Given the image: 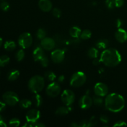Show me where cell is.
Segmentation results:
<instances>
[{
    "label": "cell",
    "instance_id": "cell-22",
    "mask_svg": "<svg viewBox=\"0 0 127 127\" xmlns=\"http://www.w3.org/2000/svg\"><path fill=\"white\" fill-rule=\"evenodd\" d=\"M88 55L91 58H97L99 56V50L97 48L91 47L88 51Z\"/></svg>",
    "mask_w": 127,
    "mask_h": 127
},
{
    "label": "cell",
    "instance_id": "cell-3",
    "mask_svg": "<svg viewBox=\"0 0 127 127\" xmlns=\"http://www.w3.org/2000/svg\"><path fill=\"white\" fill-rule=\"evenodd\" d=\"M45 86V79L39 75H35L31 78L28 82V88L30 91L34 94L39 93Z\"/></svg>",
    "mask_w": 127,
    "mask_h": 127
},
{
    "label": "cell",
    "instance_id": "cell-29",
    "mask_svg": "<svg viewBox=\"0 0 127 127\" xmlns=\"http://www.w3.org/2000/svg\"><path fill=\"white\" fill-rule=\"evenodd\" d=\"M93 102L97 106H100L104 103V100L102 99V97H100L95 95V96L93 97Z\"/></svg>",
    "mask_w": 127,
    "mask_h": 127
},
{
    "label": "cell",
    "instance_id": "cell-5",
    "mask_svg": "<svg viewBox=\"0 0 127 127\" xmlns=\"http://www.w3.org/2000/svg\"><path fill=\"white\" fill-rule=\"evenodd\" d=\"M2 100L9 106H14L19 102V96L15 92L9 91L4 93L2 95Z\"/></svg>",
    "mask_w": 127,
    "mask_h": 127
},
{
    "label": "cell",
    "instance_id": "cell-28",
    "mask_svg": "<svg viewBox=\"0 0 127 127\" xmlns=\"http://www.w3.org/2000/svg\"><path fill=\"white\" fill-rule=\"evenodd\" d=\"M44 77L45 79H47V80L51 82L53 81L55 79V78H57L56 74L53 71H50L46 72L44 74Z\"/></svg>",
    "mask_w": 127,
    "mask_h": 127
},
{
    "label": "cell",
    "instance_id": "cell-39",
    "mask_svg": "<svg viewBox=\"0 0 127 127\" xmlns=\"http://www.w3.org/2000/svg\"><path fill=\"white\" fill-rule=\"evenodd\" d=\"M101 63H102L101 60H100V59H99V58H98V57L97 58H93V64H94V66H99Z\"/></svg>",
    "mask_w": 127,
    "mask_h": 127
},
{
    "label": "cell",
    "instance_id": "cell-4",
    "mask_svg": "<svg viewBox=\"0 0 127 127\" xmlns=\"http://www.w3.org/2000/svg\"><path fill=\"white\" fill-rule=\"evenodd\" d=\"M86 79V76L83 72L77 71L71 76L69 83L72 87L79 88L85 84Z\"/></svg>",
    "mask_w": 127,
    "mask_h": 127
},
{
    "label": "cell",
    "instance_id": "cell-20",
    "mask_svg": "<svg viewBox=\"0 0 127 127\" xmlns=\"http://www.w3.org/2000/svg\"><path fill=\"white\" fill-rule=\"evenodd\" d=\"M32 102L34 104L35 106L39 107L43 104V98L41 96V95H40L38 93H37V94H35V95L32 97Z\"/></svg>",
    "mask_w": 127,
    "mask_h": 127
},
{
    "label": "cell",
    "instance_id": "cell-18",
    "mask_svg": "<svg viewBox=\"0 0 127 127\" xmlns=\"http://www.w3.org/2000/svg\"><path fill=\"white\" fill-rule=\"evenodd\" d=\"M69 111L70 110L68 106H61L57 108L55 110V114L58 116H65L69 112Z\"/></svg>",
    "mask_w": 127,
    "mask_h": 127
},
{
    "label": "cell",
    "instance_id": "cell-26",
    "mask_svg": "<svg viewBox=\"0 0 127 127\" xmlns=\"http://www.w3.org/2000/svg\"><path fill=\"white\" fill-rule=\"evenodd\" d=\"M10 58L7 55H2L0 57V67H4L9 64Z\"/></svg>",
    "mask_w": 127,
    "mask_h": 127
},
{
    "label": "cell",
    "instance_id": "cell-25",
    "mask_svg": "<svg viewBox=\"0 0 127 127\" xmlns=\"http://www.w3.org/2000/svg\"><path fill=\"white\" fill-rule=\"evenodd\" d=\"M92 36V32L89 29H85L81 32V33L80 35V38L82 40H86L89 39Z\"/></svg>",
    "mask_w": 127,
    "mask_h": 127
},
{
    "label": "cell",
    "instance_id": "cell-6",
    "mask_svg": "<svg viewBox=\"0 0 127 127\" xmlns=\"http://www.w3.org/2000/svg\"><path fill=\"white\" fill-rule=\"evenodd\" d=\"M33 43V37L29 32H24L19 35L18 38L19 45L23 49L29 48Z\"/></svg>",
    "mask_w": 127,
    "mask_h": 127
},
{
    "label": "cell",
    "instance_id": "cell-35",
    "mask_svg": "<svg viewBox=\"0 0 127 127\" xmlns=\"http://www.w3.org/2000/svg\"><path fill=\"white\" fill-rule=\"evenodd\" d=\"M105 4H106L107 8L110 9H112L115 7L114 0H107L105 2Z\"/></svg>",
    "mask_w": 127,
    "mask_h": 127
},
{
    "label": "cell",
    "instance_id": "cell-33",
    "mask_svg": "<svg viewBox=\"0 0 127 127\" xmlns=\"http://www.w3.org/2000/svg\"><path fill=\"white\" fill-rule=\"evenodd\" d=\"M40 62L41 65L43 67H47L48 66V64H49V60H48V58L47 56L45 55L41 60H40Z\"/></svg>",
    "mask_w": 127,
    "mask_h": 127
},
{
    "label": "cell",
    "instance_id": "cell-9",
    "mask_svg": "<svg viewBox=\"0 0 127 127\" xmlns=\"http://www.w3.org/2000/svg\"><path fill=\"white\" fill-rule=\"evenodd\" d=\"M94 92L96 95L104 97L109 93V88L105 83H97L94 86Z\"/></svg>",
    "mask_w": 127,
    "mask_h": 127
},
{
    "label": "cell",
    "instance_id": "cell-11",
    "mask_svg": "<svg viewBox=\"0 0 127 127\" xmlns=\"http://www.w3.org/2000/svg\"><path fill=\"white\" fill-rule=\"evenodd\" d=\"M40 117V112L36 109H32L29 110L26 115V119L27 122L35 123Z\"/></svg>",
    "mask_w": 127,
    "mask_h": 127
},
{
    "label": "cell",
    "instance_id": "cell-8",
    "mask_svg": "<svg viewBox=\"0 0 127 127\" xmlns=\"http://www.w3.org/2000/svg\"><path fill=\"white\" fill-rule=\"evenodd\" d=\"M61 93V88L58 83L52 81L46 88V94L51 98L57 97Z\"/></svg>",
    "mask_w": 127,
    "mask_h": 127
},
{
    "label": "cell",
    "instance_id": "cell-14",
    "mask_svg": "<svg viewBox=\"0 0 127 127\" xmlns=\"http://www.w3.org/2000/svg\"><path fill=\"white\" fill-rule=\"evenodd\" d=\"M115 39L120 43H124L127 40V32L122 28H118L115 33Z\"/></svg>",
    "mask_w": 127,
    "mask_h": 127
},
{
    "label": "cell",
    "instance_id": "cell-24",
    "mask_svg": "<svg viewBox=\"0 0 127 127\" xmlns=\"http://www.w3.org/2000/svg\"><path fill=\"white\" fill-rule=\"evenodd\" d=\"M32 104V102L27 99H22L19 101V105L22 109H28L31 107Z\"/></svg>",
    "mask_w": 127,
    "mask_h": 127
},
{
    "label": "cell",
    "instance_id": "cell-46",
    "mask_svg": "<svg viewBox=\"0 0 127 127\" xmlns=\"http://www.w3.org/2000/svg\"><path fill=\"white\" fill-rule=\"evenodd\" d=\"M4 120V119H3V117H2V115H0V120Z\"/></svg>",
    "mask_w": 127,
    "mask_h": 127
},
{
    "label": "cell",
    "instance_id": "cell-21",
    "mask_svg": "<svg viewBox=\"0 0 127 127\" xmlns=\"http://www.w3.org/2000/svg\"><path fill=\"white\" fill-rule=\"evenodd\" d=\"M4 47L6 50L11 52V51H13L16 48V44L14 41L7 40L4 43Z\"/></svg>",
    "mask_w": 127,
    "mask_h": 127
},
{
    "label": "cell",
    "instance_id": "cell-40",
    "mask_svg": "<svg viewBox=\"0 0 127 127\" xmlns=\"http://www.w3.org/2000/svg\"><path fill=\"white\" fill-rule=\"evenodd\" d=\"M6 104L4 102H1L0 101V112H2L5 109H6Z\"/></svg>",
    "mask_w": 127,
    "mask_h": 127
},
{
    "label": "cell",
    "instance_id": "cell-36",
    "mask_svg": "<svg viewBox=\"0 0 127 127\" xmlns=\"http://www.w3.org/2000/svg\"><path fill=\"white\" fill-rule=\"evenodd\" d=\"M100 120L103 124H107L109 122V119L107 115H102L100 117Z\"/></svg>",
    "mask_w": 127,
    "mask_h": 127
},
{
    "label": "cell",
    "instance_id": "cell-44",
    "mask_svg": "<svg viewBox=\"0 0 127 127\" xmlns=\"http://www.w3.org/2000/svg\"><path fill=\"white\" fill-rule=\"evenodd\" d=\"M7 124L4 122V120H0V127H6Z\"/></svg>",
    "mask_w": 127,
    "mask_h": 127
},
{
    "label": "cell",
    "instance_id": "cell-23",
    "mask_svg": "<svg viewBox=\"0 0 127 127\" xmlns=\"http://www.w3.org/2000/svg\"><path fill=\"white\" fill-rule=\"evenodd\" d=\"M109 45V41L107 39H101L96 43L97 48L99 49H106Z\"/></svg>",
    "mask_w": 127,
    "mask_h": 127
},
{
    "label": "cell",
    "instance_id": "cell-27",
    "mask_svg": "<svg viewBox=\"0 0 127 127\" xmlns=\"http://www.w3.org/2000/svg\"><path fill=\"white\" fill-rule=\"evenodd\" d=\"M36 36H37V38L39 40H42L46 37L47 36V32L43 28H40L37 30V33H36Z\"/></svg>",
    "mask_w": 127,
    "mask_h": 127
},
{
    "label": "cell",
    "instance_id": "cell-37",
    "mask_svg": "<svg viewBox=\"0 0 127 127\" xmlns=\"http://www.w3.org/2000/svg\"><path fill=\"white\" fill-rule=\"evenodd\" d=\"M127 124L125 122L122 121V120H120V121H118L117 122H115V124L113 125V127H124V126H127Z\"/></svg>",
    "mask_w": 127,
    "mask_h": 127
},
{
    "label": "cell",
    "instance_id": "cell-38",
    "mask_svg": "<svg viewBox=\"0 0 127 127\" xmlns=\"http://www.w3.org/2000/svg\"><path fill=\"white\" fill-rule=\"evenodd\" d=\"M116 7H120L124 5V0H114Z\"/></svg>",
    "mask_w": 127,
    "mask_h": 127
},
{
    "label": "cell",
    "instance_id": "cell-17",
    "mask_svg": "<svg viewBox=\"0 0 127 127\" xmlns=\"http://www.w3.org/2000/svg\"><path fill=\"white\" fill-rule=\"evenodd\" d=\"M81 30L78 26H73L69 30V33L71 37L73 38H78L80 37Z\"/></svg>",
    "mask_w": 127,
    "mask_h": 127
},
{
    "label": "cell",
    "instance_id": "cell-19",
    "mask_svg": "<svg viewBox=\"0 0 127 127\" xmlns=\"http://www.w3.org/2000/svg\"><path fill=\"white\" fill-rule=\"evenodd\" d=\"M20 75V72L17 69H12L7 73V79L10 81H14L17 79Z\"/></svg>",
    "mask_w": 127,
    "mask_h": 127
},
{
    "label": "cell",
    "instance_id": "cell-7",
    "mask_svg": "<svg viewBox=\"0 0 127 127\" xmlns=\"http://www.w3.org/2000/svg\"><path fill=\"white\" fill-rule=\"evenodd\" d=\"M75 100V94L71 89H65L61 94V100L66 106H71Z\"/></svg>",
    "mask_w": 127,
    "mask_h": 127
},
{
    "label": "cell",
    "instance_id": "cell-2",
    "mask_svg": "<svg viewBox=\"0 0 127 127\" xmlns=\"http://www.w3.org/2000/svg\"><path fill=\"white\" fill-rule=\"evenodd\" d=\"M100 59L104 65L113 68L120 64L122 61V56L117 49L109 48L103 51L100 55Z\"/></svg>",
    "mask_w": 127,
    "mask_h": 127
},
{
    "label": "cell",
    "instance_id": "cell-1",
    "mask_svg": "<svg viewBox=\"0 0 127 127\" xmlns=\"http://www.w3.org/2000/svg\"><path fill=\"white\" fill-rule=\"evenodd\" d=\"M107 110L114 113H117L123 110L125 102L124 97L116 93H110L106 95L104 100Z\"/></svg>",
    "mask_w": 127,
    "mask_h": 127
},
{
    "label": "cell",
    "instance_id": "cell-30",
    "mask_svg": "<svg viewBox=\"0 0 127 127\" xmlns=\"http://www.w3.org/2000/svg\"><path fill=\"white\" fill-rule=\"evenodd\" d=\"M16 59L17 60V61L18 62H21L22 60L24 59L25 57V52L23 50V48L22 49H20L16 52Z\"/></svg>",
    "mask_w": 127,
    "mask_h": 127
},
{
    "label": "cell",
    "instance_id": "cell-12",
    "mask_svg": "<svg viewBox=\"0 0 127 127\" xmlns=\"http://www.w3.org/2000/svg\"><path fill=\"white\" fill-rule=\"evenodd\" d=\"M40 45L43 48V50H45L47 51H50L55 47V42L53 38L46 37L41 40Z\"/></svg>",
    "mask_w": 127,
    "mask_h": 127
},
{
    "label": "cell",
    "instance_id": "cell-42",
    "mask_svg": "<svg viewBox=\"0 0 127 127\" xmlns=\"http://www.w3.org/2000/svg\"><path fill=\"white\" fill-rule=\"evenodd\" d=\"M35 127H46V125H45L44 124H43L42 122H37L35 123Z\"/></svg>",
    "mask_w": 127,
    "mask_h": 127
},
{
    "label": "cell",
    "instance_id": "cell-45",
    "mask_svg": "<svg viewBox=\"0 0 127 127\" xmlns=\"http://www.w3.org/2000/svg\"><path fill=\"white\" fill-rule=\"evenodd\" d=\"M2 43H3V40H2V38L0 37V47L2 46Z\"/></svg>",
    "mask_w": 127,
    "mask_h": 127
},
{
    "label": "cell",
    "instance_id": "cell-16",
    "mask_svg": "<svg viewBox=\"0 0 127 127\" xmlns=\"http://www.w3.org/2000/svg\"><path fill=\"white\" fill-rule=\"evenodd\" d=\"M44 55V51H43V48L42 47H37L33 50L32 56H33V60L35 62L40 60L41 58Z\"/></svg>",
    "mask_w": 127,
    "mask_h": 127
},
{
    "label": "cell",
    "instance_id": "cell-15",
    "mask_svg": "<svg viewBox=\"0 0 127 127\" xmlns=\"http://www.w3.org/2000/svg\"><path fill=\"white\" fill-rule=\"evenodd\" d=\"M38 7L43 12H49L53 9V5L50 0H39Z\"/></svg>",
    "mask_w": 127,
    "mask_h": 127
},
{
    "label": "cell",
    "instance_id": "cell-32",
    "mask_svg": "<svg viewBox=\"0 0 127 127\" xmlns=\"http://www.w3.org/2000/svg\"><path fill=\"white\" fill-rule=\"evenodd\" d=\"M10 5L8 2L6 1H3L0 4V8L3 11H7L9 9Z\"/></svg>",
    "mask_w": 127,
    "mask_h": 127
},
{
    "label": "cell",
    "instance_id": "cell-10",
    "mask_svg": "<svg viewBox=\"0 0 127 127\" xmlns=\"http://www.w3.org/2000/svg\"><path fill=\"white\" fill-rule=\"evenodd\" d=\"M51 59L55 63H61L65 58L64 52L62 49L54 50L51 53Z\"/></svg>",
    "mask_w": 127,
    "mask_h": 127
},
{
    "label": "cell",
    "instance_id": "cell-31",
    "mask_svg": "<svg viewBox=\"0 0 127 127\" xmlns=\"http://www.w3.org/2000/svg\"><path fill=\"white\" fill-rule=\"evenodd\" d=\"M20 122H20V120L18 119H17V118H13V119L10 120L9 122V125L11 127H17L19 126Z\"/></svg>",
    "mask_w": 127,
    "mask_h": 127
},
{
    "label": "cell",
    "instance_id": "cell-13",
    "mask_svg": "<svg viewBox=\"0 0 127 127\" xmlns=\"http://www.w3.org/2000/svg\"><path fill=\"white\" fill-rule=\"evenodd\" d=\"M93 104V99L87 94L82 96L79 100V107L81 109H84V110L89 109L92 106Z\"/></svg>",
    "mask_w": 127,
    "mask_h": 127
},
{
    "label": "cell",
    "instance_id": "cell-34",
    "mask_svg": "<svg viewBox=\"0 0 127 127\" xmlns=\"http://www.w3.org/2000/svg\"><path fill=\"white\" fill-rule=\"evenodd\" d=\"M52 14L54 17L59 18L62 16V11L57 7H55V8L52 9Z\"/></svg>",
    "mask_w": 127,
    "mask_h": 127
},
{
    "label": "cell",
    "instance_id": "cell-43",
    "mask_svg": "<svg viewBox=\"0 0 127 127\" xmlns=\"http://www.w3.org/2000/svg\"><path fill=\"white\" fill-rule=\"evenodd\" d=\"M64 79H65V77H64V75H60L58 78V81L60 82V83H63L64 81Z\"/></svg>",
    "mask_w": 127,
    "mask_h": 127
},
{
    "label": "cell",
    "instance_id": "cell-41",
    "mask_svg": "<svg viewBox=\"0 0 127 127\" xmlns=\"http://www.w3.org/2000/svg\"><path fill=\"white\" fill-rule=\"evenodd\" d=\"M123 24V22L121 19H118L116 21V26L118 27V28H120L121 26H122Z\"/></svg>",
    "mask_w": 127,
    "mask_h": 127
}]
</instances>
